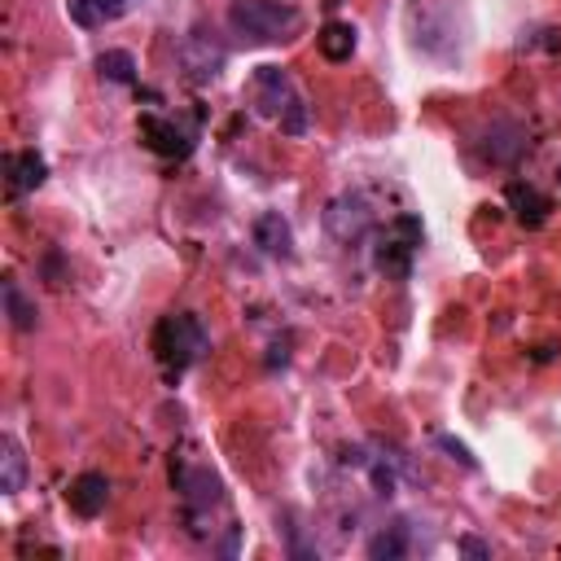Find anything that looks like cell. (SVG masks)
Returning a JSON list of instances; mask_svg holds the SVG:
<instances>
[{
	"label": "cell",
	"instance_id": "cell-1",
	"mask_svg": "<svg viewBox=\"0 0 561 561\" xmlns=\"http://www.w3.org/2000/svg\"><path fill=\"white\" fill-rule=\"evenodd\" d=\"M228 22L241 39H254V44H272V39H285L298 31V9L294 4H280V0H237L228 9Z\"/></svg>",
	"mask_w": 561,
	"mask_h": 561
},
{
	"label": "cell",
	"instance_id": "cell-2",
	"mask_svg": "<svg viewBox=\"0 0 561 561\" xmlns=\"http://www.w3.org/2000/svg\"><path fill=\"white\" fill-rule=\"evenodd\" d=\"M206 346H210V337H206L202 320L188 316V311L167 316V320L158 324V333H153V351H158V364H162L167 373H184L188 364H197V359L206 355Z\"/></svg>",
	"mask_w": 561,
	"mask_h": 561
},
{
	"label": "cell",
	"instance_id": "cell-3",
	"mask_svg": "<svg viewBox=\"0 0 561 561\" xmlns=\"http://www.w3.org/2000/svg\"><path fill=\"white\" fill-rule=\"evenodd\" d=\"M254 101H259V114L267 118H280V131L289 136H302L307 131V110L289 83V75L280 66H259L254 70Z\"/></svg>",
	"mask_w": 561,
	"mask_h": 561
},
{
	"label": "cell",
	"instance_id": "cell-4",
	"mask_svg": "<svg viewBox=\"0 0 561 561\" xmlns=\"http://www.w3.org/2000/svg\"><path fill=\"white\" fill-rule=\"evenodd\" d=\"M373 228V206L359 197V193H337L329 206H324V232L342 245L359 241L364 232Z\"/></svg>",
	"mask_w": 561,
	"mask_h": 561
},
{
	"label": "cell",
	"instance_id": "cell-5",
	"mask_svg": "<svg viewBox=\"0 0 561 561\" xmlns=\"http://www.w3.org/2000/svg\"><path fill=\"white\" fill-rule=\"evenodd\" d=\"M416 245H421V219H416V215H399V219L381 232L377 267L390 272V276H408V259H412Z\"/></svg>",
	"mask_w": 561,
	"mask_h": 561
},
{
	"label": "cell",
	"instance_id": "cell-6",
	"mask_svg": "<svg viewBox=\"0 0 561 561\" xmlns=\"http://www.w3.org/2000/svg\"><path fill=\"white\" fill-rule=\"evenodd\" d=\"M224 61H228L224 44H215L206 31L184 35V44H180V70H184L193 83H210V79H219Z\"/></svg>",
	"mask_w": 561,
	"mask_h": 561
},
{
	"label": "cell",
	"instance_id": "cell-7",
	"mask_svg": "<svg viewBox=\"0 0 561 561\" xmlns=\"http://www.w3.org/2000/svg\"><path fill=\"white\" fill-rule=\"evenodd\" d=\"M140 131H145V140H149L158 153H167V158H184V153L193 149V140H197L193 127H184V123H175V118H158V114H145V118H140Z\"/></svg>",
	"mask_w": 561,
	"mask_h": 561
},
{
	"label": "cell",
	"instance_id": "cell-8",
	"mask_svg": "<svg viewBox=\"0 0 561 561\" xmlns=\"http://www.w3.org/2000/svg\"><path fill=\"white\" fill-rule=\"evenodd\" d=\"M44 175H48V167H44V158H39L35 149L4 153V184H9V193H13V197H22V193L39 188V184H44Z\"/></svg>",
	"mask_w": 561,
	"mask_h": 561
},
{
	"label": "cell",
	"instance_id": "cell-9",
	"mask_svg": "<svg viewBox=\"0 0 561 561\" xmlns=\"http://www.w3.org/2000/svg\"><path fill=\"white\" fill-rule=\"evenodd\" d=\"M254 245H259L267 259H289V254H294V232H289V224H285L280 210H263V215L254 219Z\"/></svg>",
	"mask_w": 561,
	"mask_h": 561
},
{
	"label": "cell",
	"instance_id": "cell-10",
	"mask_svg": "<svg viewBox=\"0 0 561 561\" xmlns=\"http://www.w3.org/2000/svg\"><path fill=\"white\" fill-rule=\"evenodd\" d=\"M522 149H526V131L508 118H495L482 131V158H491V162H513Z\"/></svg>",
	"mask_w": 561,
	"mask_h": 561
},
{
	"label": "cell",
	"instance_id": "cell-11",
	"mask_svg": "<svg viewBox=\"0 0 561 561\" xmlns=\"http://www.w3.org/2000/svg\"><path fill=\"white\" fill-rule=\"evenodd\" d=\"M105 500H110L105 473H79V478L70 482V491H66V504H70L79 517H96V513L105 508Z\"/></svg>",
	"mask_w": 561,
	"mask_h": 561
},
{
	"label": "cell",
	"instance_id": "cell-12",
	"mask_svg": "<svg viewBox=\"0 0 561 561\" xmlns=\"http://www.w3.org/2000/svg\"><path fill=\"white\" fill-rule=\"evenodd\" d=\"M180 491H184V504H188L193 517H197L202 508H215V504L224 500L219 478H215L210 469H188V473H180Z\"/></svg>",
	"mask_w": 561,
	"mask_h": 561
},
{
	"label": "cell",
	"instance_id": "cell-13",
	"mask_svg": "<svg viewBox=\"0 0 561 561\" xmlns=\"http://www.w3.org/2000/svg\"><path fill=\"white\" fill-rule=\"evenodd\" d=\"M316 48L329 61H346L355 53V26L351 22H324L320 35H316Z\"/></svg>",
	"mask_w": 561,
	"mask_h": 561
},
{
	"label": "cell",
	"instance_id": "cell-14",
	"mask_svg": "<svg viewBox=\"0 0 561 561\" xmlns=\"http://www.w3.org/2000/svg\"><path fill=\"white\" fill-rule=\"evenodd\" d=\"M22 482H26V456H22V447L13 438H4L0 443V491L4 495H18Z\"/></svg>",
	"mask_w": 561,
	"mask_h": 561
},
{
	"label": "cell",
	"instance_id": "cell-15",
	"mask_svg": "<svg viewBox=\"0 0 561 561\" xmlns=\"http://www.w3.org/2000/svg\"><path fill=\"white\" fill-rule=\"evenodd\" d=\"M0 298H4V316H9L13 329H22V333L35 329V302L22 294L18 280H4V285H0Z\"/></svg>",
	"mask_w": 561,
	"mask_h": 561
},
{
	"label": "cell",
	"instance_id": "cell-16",
	"mask_svg": "<svg viewBox=\"0 0 561 561\" xmlns=\"http://www.w3.org/2000/svg\"><path fill=\"white\" fill-rule=\"evenodd\" d=\"M96 70H101V79H110V83H131V79H136V57H131L127 48H105V53L96 57Z\"/></svg>",
	"mask_w": 561,
	"mask_h": 561
},
{
	"label": "cell",
	"instance_id": "cell-17",
	"mask_svg": "<svg viewBox=\"0 0 561 561\" xmlns=\"http://www.w3.org/2000/svg\"><path fill=\"white\" fill-rule=\"evenodd\" d=\"M508 202H513V210H517V219H522V224H543L548 202H543L530 184H508Z\"/></svg>",
	"mask_w": 561,
	"mask_h": 561
},
{
	"label": "cell",
	"instance_id": "cell-18",
	"mask_svg": "<svg viewBox=\"0 0 561 561\" xmlns=\"http://www.w3.org/2000/svg\"><path fill=\"white\" fill-rule=\"evenodd\" d=\"M403 552H408L403 526H390V530H381V535L368 539V557H373V561H399Z\"/></svg>",
	"mask_w": 561,
	"mask_h": 561
},
{
	"label": "cell",
	"instance_id": "cell-19",
	"mask_svg": "<svg viewBox=\"0 0 561 561\" xmlns=\"http://www.w3.org/2000/svg\"><path fill=\"white\" fill-rule=\"evenodd\" d=\"M66 13H70V22H75V26H83V31H92V26H101V22H105L101 0H66Z\"/></svg>",
	"mask_w": 561,
	"mask_h": 561
},
{
	"label": "cell",
	"instance_id": "cell-20",
	"mask_svg": "<svg viewBox=\"0 0 561 561\" xmlns=\"http://www.w3.org/2000/svg\"><path fill=\"white\" fill-rule=\"evenodd\" d=\"M438 447H443V451H451V460H460L465 469H473V456H469V447H465V443H456V438H447V434H443V438H438Z\"/></svg>",
	"mask_w": 561,
	"mask_h": 561
},
{
	"label": "cell",
	"instance_id": "cell-21",
	"mask_svg": "<svg viewBox=\"0 0 561 561\" xmlns=\"http://www.w3.org/2000/svg\"><path fill=\"white\" fill-rule=\"evenodd\" d=\"M460 552H469V557H491V548H486L482 539H473V535H460Z\"/></svg>",
	"mask_w": 561,
	"mask_h": 561
},
{
	"label": "cell",
	"instance_id": "cell-22",
	"mask_svg": "<svg viewBox=\"0 0 561 561\" xmlns=\"http://www.w3.org/2000/svg\"><path fill=\"white\" fill-rule=\"evenodd\" d=\"M373 482L381 486V495H390V486H394V478H390L386 469H373Z\"/></svg>",
	"mask_w": 561,
	"mask_h": 561
},
{
	"label": "cell",
	"instance_id": "cell-23",
	"mask_svg": "<svg viewBox=\"0 0 561 561\" xmlns=\"http://www.w3.org/2000/svg\"><path fill=\"white\" fill-rule=\"evenodd\" d=\"M557 175H561V167H557Z\"/></svg>",
	"mask_w": 561,
	"mask_h": 561
}]
</instances>
